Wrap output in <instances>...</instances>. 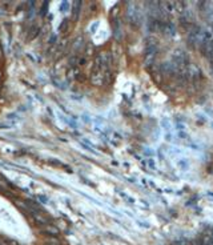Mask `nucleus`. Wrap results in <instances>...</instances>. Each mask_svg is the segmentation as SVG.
<instances>
[{
  "label": "nucleus",
  "instance_id": "nucleus-1",
  "mask_svg": "<svg viewBox=\"0 0 213 245\" xmlns=\"http://www.w3.org/2000/svg\"><path fill=\"white\" fill-rule=\"evenodd\" d=\"M189 161H188L186 159H181L177 161V167H179V169H181V171H188L189 169Z\"/></svg>",
  "mask_w": 213,
  "mask_h": 245
},
{
  "label": "nucleus",
  "instance_id": "nucleus-6",
  "mask_svg": "<svg viewBox=\"0 0 213 245\" xmlns=\"http://www.w3.org/2000/svg\"><path fill=\"white\" fill-rule=\"evenodd\" d=\"M212 127H213V124H212Z\"/></svg>",
  "mask_w": 213,
  "mask_h": 245
},
{
  "label": "nucleus",
  "instance_id": "nucleus-4",
  "mask_svg": "<svg viewBox=\"0 0 213 245\" xmlns=\"http://www.w3.org/2000/svg\"><path fill=\"white\" fill-rule=\"evenodd\" d=\"M180 139H188V135L185 132H179V135H177Z\"/></svg>",
  "mask_w": 213,
  "mask_h": 245
},
{
  "label": "nucleus",
  "instance_id": "nucleus-5",
  "mask_svg": "<svg viewBox=\"0 0 213 245\" xmlns=\"http://www.w3.org/2000/svg\"><path fill=\"white\" fill-rule=\"evenodd\" d=\"M208 194H209V196H212V197H213V193H208Z\"/></svg>",
  "mask_w": 213,
  "mask_h": 245
},
{
  "label": "nucleus",
  "instance_id": "nucleus-2",
  "mask_svg": "<svg viewBox=\"0 0 213 245\" xmlns=\"http://www.w3.org/2000/svg\"><path fill=\"white\" fill-rule=\"evenodd\" d=\"M148 165H149V168H152V169H156V163L153 161V160H148Z\"/></svg>",
  "mask_w": 213,
  "mask_h": 245
},
{
  "label": "nucleus",
  "instance_id": "nucleus-3",
  "mask_svg": "<svg viewBox=\"0 0 213 245\" xmlns=\"http://www.w3.org/2000/svg\"><path fill=\"white\" fill-rule=\"evenodd\" d=\"M162 127H164L165 129H169V128H171L169 121H168V120H162Z\"/></svg>",
  "mask_w": 213,
  "mask_h": 245
}]
</instances>
